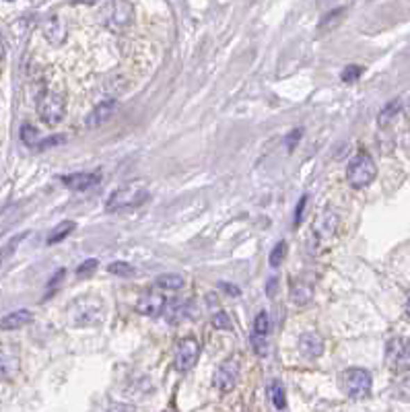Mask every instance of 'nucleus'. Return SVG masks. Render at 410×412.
Here are the masks:
<instances>
[{"label": "nucleus", "mask_w": 410, "mask_h": 412, "mask_svg": "<svg viewBox=\"0 0 410 412\" xmlns=\"http://www.w3.org/2000/svg\"><path fill=\"white\" fill-rule=\"evenodd\" d=\"M134 17V6L130 2H108L99 8L97 21L112 33H124Z\"/></svg>", "instance_id": "1"}, {"label": "nucleus", "mask_w": 410, "mask_h": 412, "mask_svg": "<svg viewBox=\"0 0 410 412\" xmlns=\"http://www.w3.org/2000/svg\"><path fill=\"white\" fill-rule=\"evenodd\" d=\"M149 200V190L140 183V181H132L128 186L117 188L116 192L110 196L106 208L110 213H122V211H132L136 206H140L142 202Z\"/></svg>", "instance_id": "2"}, {"label": "nucleus", "mask_w": 410, "mask_h": 412, "mask_svg": "<svg viewBox=\"0 0 410 412\" xmlns=\"http://www.w3.org/2000/svg\"><path fill=\"white\" fill-rule=\"evenodd\" d=\"M371 373L363 367H351L341 373V390L352 398V400H363L371 394Z\"/></svg>", "instance_id": "3"}, {"label": "nucleus", "mask_w": 410, "mask_h": 412, "mask_svg": "<svg viewBox=\"0 0 410 412\" xmlns=\"http://www.w3.org/2000/svg\"><path fill=\"white\" fill-rule=\"evenodd\" d=\"M38 114L44 124L48 126H58L60 122L66 116V97L64 93L54 91V89H46L40 99H38Z\"/></svg>", "instance_id": "4"}, {"label": "nucleus", "mask_w": 410, "mask_h": 412, "mask_svg": "<svg viewBox=\"0 0 410 412\" xmlns=\"http://www.w3.org/2000/svg\"><path fill=\"white\" fill-rule=\"evenodd\" d=\"M377 176V167H375V161L369 153H359L354 155L347 167V179L352 188H365L369 186Z\"/></svg>", "instance_id": "5"}, {"label": "nucleus", "mask_w": 410, "mask_h": 412, "mask_svg": "<svg viewBox=\"0 0 410 412\" xmlns=\"http://www.w3.org/2000/svg\"><path fill=\"white\" fill-rule=\"evenodd\" d=\"M386 363L392 371H409L410 369V338L396 336L386 347Z\"/></svg>", "instance_id": "6"}, {"label": "nucleus", "mask_w": 410, "mask_h": 412, "mask_svg": "<svg viewBox=\"0 0 410 412\" xmlns=\"http://www.w3.org/2000/svg\"><path fill=\"white\" fill-rule=\"evenodd\" d=\"M239 375H241V367H239V361L233 356V359H227L225 363L219 365V369L215 371L213 384L219 392L229 394L235 390V386L239 381Z\"/></svg>", "instance_id": "7"}, {"label": "nucleus", "mask_w": 410, "mask_h": 412, "mask_svg": "<svg viewBox=\"0 0 410 412\" xmlns=\"http://www.w3.org/2000/svg\"><path fill=\"white\" fill-rule=\"evenodd\" d=\"M165 307H167V297L161 293L157 287L147 289L136 301V311L142 313V315H151V318L163 313Z\"/></svg>", "instance_id": "8"}, {"label": "nucleus", "mask_w": 410, "mask_h": 412, "mask_svg": "<svg viewBox=\"0 0 410 412\" xmlns=\"http://www.w3.org/2000/svg\"><path fill=\"white\" fill-rule=\"evenodd\" d=\"M198 356H200V345H198V340L192 338V336H188V338H183V340L177 345L176 363H174V365H176L177 371L186 373V371H190V369L196 365Z\"/></svg>", "instance_id": "9"}, {"label": "nucleus", "mask_w": 410, "mask_h": 412, "mask_svg": "<svg viewBox=\"0 0 410 412\" xmlns=\"http://www.w3.org/2000/svg\"><path fill=\"white\" fill-rule=\"evenodd\" d=\"M42 29H44V35H46V40L50 44L60 46V44L66 42V33H68L66 21L62 17H58V15H48L44 19V23H42Z\"/></svg>", "instance_id": "10"}, {"label": "nucleus", "mask_w": 410, "mask_h": 412, "mask_svg": "<svg viewBox=\"0 0 410 412\" xmlns=\"http://www.w3.org/2000/svg\"><path fill=\"white\" fill-rule=\"evenodd\" d=\"M313 231H315V236L322 237V239L336 236V231H338V215L332 208H324L313 221Z\"/></svg>", "instance_id": "11"}, {"label": "nucleus", "mask_w": 410, "mask_h": 412, "mask_svg": "<svg viewBox=\"0 0 410 412\" xmlns=\"http://www.w3.org/2000/svg\"><path fill=\"white\" fill-rule=\"evenodd\" d=\"M299 351H301L303 356H307V359L322 356V353H324V340H322V336L315 334V332L301 334V338H299Z\"/></svg>", "instance_id": "12"}, {"label": "nucleus", "mask_w": 410, "mask_h": 412, "mask_svg": "<svg viewBox=\"0 0 410 412\" xmlns=\"http://www.w3.org/2000/svg\"><path fill=\"white\" fill-rule=\"evenodd\" d=\"M117 108V101L116 99H106V101H101L89 116H87V128H97V126H101L104 122H108V120L112 118V114L116 112Z\"/></svg>", "instance_id": "13"}, {"label": "nucleus", "mask_w": 410, "mask_h": 412, "mask_svg": "<svg viewBox=\"0 0 410 412\" xmlns=\"http://www.w3.org/2000/svg\"><path fill=\"white\" fill-rule=\"evenodd\" d=\"M31 322H33V313H31L29 309H17V311L6 313V315L0 320V330H6V332L19 330V328H23V326L31 324Z\"/></svg>", "instance_id": "14"}, {"label": "nucleus", "mask_w": 410, "mask_h": 412, "mask_svg": "<svg viewBox=\"0 0 410 412\" xmlns=\"http://www.w3.org/2000/svg\"><path fill=\"white\" fill-rule=\"evenodd\" d=\"M99 181V174H70V176L62 177V183L70 190H76V192H83L91 186H95Z\"/></svg>", "instance_id": "15"}, {"label": "nucleus", "mask_w": 410, "mask_h": 412, "mask_svg": "<svg viewBox=\"0 0 410 412\" xmlns=\"http://www.w3.org/2000/svg\"><path fill=\"white\" fill-rule=\"evenodd\" d=\"M19 373V356L13 351H0V379H13Z\"/></svg>", "instance_id": "16"}, {"label": "nucleus", "mask_w": 410, "mask_h": 412, "mask_svg": "<svg viewBox=\"0 0 410 412\" xmlns=\"http://www.w3.org/2000/svg\"><path fill=\"white\" fill-rule=\"evenodd\" d=\"M186 285L183 277L181 274H161L155 279V287L157 289H163V291H179L181 287Z\"/></svg>", "instance_id": "17"}, {"label": "nucleus", "mask_w": 410, "mask_h": 412, "mask_svg": "<svg viewBox=\"0 0 410 412\" xmlns=\"http://www.w3.org/2000/svg\"><path fill=\"white\" fill-rule=\"evenodd\" d=\"M311 295H313V289L307 285V283H301V281H295L291 285V299H293L297 305H305L311 301Z\"/></svg>", "instance_id": "18"}, {"label": "nucleus", "mask_w": 410, "mask_h": 412, "mask_svg": "<svg viewBox=\"0 0 410 412\" xmlns=\"http://www.w3.org/2000/svg\"><path fill=\"white\" fill-rule=\"evenodd\" d=\"M74 227H76L74 221H62L60 225H56V227L52 229V233L48 236V245H54V243L62 241L64 237L70 236V233L74 231Z\"/></svg>", "instance_id": "19"}, {"label": "nucleus", "mask_w": 410, "mask_h": 412, "mask_svg": "<svg viewBox=\"0 0 410 412\" xmlns=\"http://www.w3.org/2000/svg\"><path fill=\"white\" fill-rule=\"evenodd\" d=\"M268 394H270V400H272L274 409L283 411V409L287 406V396H285V388H283V384H281L279 379H274V381L270 384V388H268Z\"/></svg>", "instance_id": "20"}, {"label": "nucleus", "mask_w": 410, "mask_h": 412, "mask_svg": "<svg viewBox=\"0 0 410 412\" xmlns=\"http://www.w3.org/2000/svg\"><path fill=\"white\" fill-rule=\"evenodd\" d=\"M268 330H270V318H268V313H266V311H260V313H258V318H256V322H254V336H262V338H266Z\"/></svg>", "instance_id": "21"}, {"label": "nucleus", "mask_w": 410, "mask_h": 412, "mask_svg": "<svg viewBox=\"0 0 410 412\" xmlns=\"http://www.w3.org/2000/svg\"><path fill=\"white\" fill-rule=\"evenodd\" d=\"M400 106H402V101H400V99H396V101H392L390 106H386V108H384V112L379 114V126H388V124L394 120V116L398 114Z\"/></svg>", "instance_id": "22"}, {"label": "nucleus", "mask_w": 410, "mask_h": 412, "mask_svg": "<svg viewBox=\"0 0 410 412\" xmlns=\"http://www.w3.org/2000/svg\"><path fill=\"white\" fill-rule=\"evenodd\" d=\"M23 237H25V233H21V236H15L13 239H10V241H8V243H6V245H4V247H2V249H0V264H2V262H6V260H8V258H10V256L17 252V245L23 241Z\"/></svg>", "instance_id": "23"}, {"label": "nucleus", "mask_w": 410, "mask_h": 412, "mask_svg": "<svg viewBox=\"0 0 410 412\" xmlns=\"http://www.w3.org/2000/svg\"><path fill=\"white\" fill-rule=\"evenodd\" d=\"M21 138H23V142H25L27 147H35V149H38V145H40V140H38V130H35L31 124H25V126L21 128Z\"/></svg>", "instance_id": "24"}, {"label": "nucleus", "mask_w": 410, "mask_h": 412, "mask_svg": "<svg viewBox=\"0 0 410 412\" xmlns=\"http://www.w3.org/2000/svg\"><path fill=\"white\" fill-rule=\"evenodd\" d=\"M285 256H287V243H285V241H279L277 247H274L272 254H270V266H272V268L281 266L283 260H285Z\"/></svg>", "instance_id": "25"}, {"label": "nucleus", "mask_w": 410, "mask_h": 412, "mask_svg": "<svg viewBox=\"0 0 410 412\" xmlns=\"http://www.w3.org/2000/svg\"><path fill=\"white\" fill-rule=\"evenodd\" d=\"M343 15H345V8H336V10H332V13H328L324 19H322V23H320V29H330V27H334L341 19H343Z\"/></svg>", "instance_id": "26"}, {"label": "nucleus", "mask_w": 410, "mask_h": 412, "mask_svg": "<svg viewBox=\"0 0 410 412\" xmlns=\"http://www.w3.org/2000/svg\"><path fill=\"white\" fill-rule=\"evenodd\" d=\"M108 272L117 274V277H132L136 270H134L128 262H114V264H110V266H108Z\"/></svg>", "instance_id": "27"}, {"label": "nucleus", "mask_w": 410, "mask_h": 412, "mask_svg": "<svg viewBox=\"0 0 410 412\" xmlns=\"http://www.w3.org/2000/svg\"><path fill=\"white\" fill-rule=\"evenodd\" d=\"M213 326L217 330H233V324H231V320L225 311H219V313L213 315Z\"/></svg>", "instance_id": "28"}, {"label": "nucleus", "mask_w": 410, "mask_h": 412, "mask_svg": "<svg viewBox=\"0 0 410 412\" xmlns=\"http://www.w3.org/2000/svg\"><path fill=\"white\" fill-rule=\"evenodd\" d=\"M361 74H363V68H361V66H356V64H351V66H347V68L343 70V74H341V76H343V81H345V83H354Z\"/></svg>", "instance_id": "29"}, {"label": "nucleus", "mask_w": 410, "mask_h": 412, "mask_svg": "<svg viewBox=\"0 0 410 412\" xmlns=\"http://www.w3.org/2000/svg\"><path fill=\"white\" fill-rule=\"evenodd\" d=\"M252 345H254V351L256 354H260V356H264V354L268 353V345H266V338H262V336H254L252 334Z\"/></svg>", "instance_id": "30"}, {"label": "nucleus", "mask_w": 410, "mask_h": 412, "mask_svg": "<svg viewBox=\"0 0 410 412\" xmlns=\"http://www.w3.org/2000/svg\"><path fill=\"white\" fill-rule=\"evenodd\" d=\"M305 204H307V196H301V200H299V204H297V211H295V227H299V225H301Z\"/></svg>", "instance_id": "31"}, {"label": "nucleus", "mask_w": 410, "mask_h": 412, "mask_svg": "<svg viewBox=\"0 0 410 412\" xmlns=\"http://www.w3.org/2000/svg\"><path fill=\"white\" fill-rule=\"evenodd\" d=\"M97 260H85L79 268H76V274H85V272H89V270H95L97 268Z\"/></svg>", "instance_id": "32"}, {"label": "nucleus", "mask_w": 410, "mask_h": 412, "mask_svg": "<svg viewBox=\"0 0 410 412\" xmlns=\"http://www.w3.org/2000/svg\"><path fill=\"white\" fill-rule=\"evenodd\" d=\"M301 138V128H297V130H293V136L289 134V138H287V147H289V151H293L295 145H297V140Z\"/></svg>", "instance_id": "33"}, {"label": "nucleus", "mask_w": 410, "mask_h": 412, "mask_svg": "<svg viewBox=\"0 0 410 412\" xmlns=\"http://www.w3.org/2000/svg\"><path fill=\"white\" fill-rule=\"evenodd\" d=\"M106 412H134V409L128 406V404H112Z\"/></svg>", "instance_id": "34"}, {"label": "nucleus", "mask_w": 410, "mask_h": 412, "mask_svg": "<svg viewBox=\"0 0 410 412\" xmlns=\"http://www.w3.org/2000/svg\"><path fill=\"white\" fill-rule=\"evenodd\" d=\"M221 289H223V291H227L231 297H237V295H239V289L233 287V285H221Z\"/></svg>", "instance_id": "35"}, {"label": "nucleus", "mask_w": 410, "mask_h": 412, "mask_svg": "<svg viewBox=\"0 0 410 412\" xmlns=\"http://www.w3.org/2000/svg\"><path fill=\"white\" fill-rule=\"evenodd\" d=\"M6 54V46H4V38H2V31H0V60L4 58Z\"/></svg>", "instance_id": "36"}, {"label": "nucleus", "mask_w": 410, "mask_h": 412, "mask_svg": "<svg viewBox=\"0 0 410 412\" xmlns=\"http://www.w3.org/2000/svg\"><path fill=\"white\" fill-rule=\"evenodd\" d=\"M404 149L410 153V128L404 132Z\"/></svg>", "instance_id": "37"}, {"label": "nucleus", "mask_w": 410, "mask_h": 412, "mask_svg": "<svg viewBox=\"0 0 410 412\" xmlns=\"http://www.w3.org/2000/svg\"><path fill=\"white\" fill-rule=\"evenodd\" d=\"M407 313H409V318H410V297H409V301H407Z\"/></svg>", "instance_id": "38"}]
</instances>
